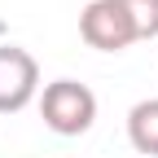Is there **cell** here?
Here are the masks:
<instances>
[{"mask_svg":"<svg viewBox=\"0 0 158 158\" xmlns=\"http://www.w3.org/2000/svg\"><path fill=\"white\" fill-rule=\"evenodd\" d=\"M40 114L44 127L57 136H84L97 123V92L79 79H53L40 92Z\"/></svg>","mask_w":158,"mask_h":158,"instance_id":"6da1fadb","label":"cell"},{"mask_svg":"<svg viewBox=\"0 0 158 158\" xmlns=\"http://www.w3.org/2000/svg\"><path fill=\"white\" fill-rule=\"evenodd\" d=\"M79 35L101 53H123L127 44H136V27L118 0H92L79 13Z\"/></svg>","mask_w":158,"mask_h":158,"instance_id":"7a4b0ae2","label":"cell"},{"mask_svg":"<svg viewBox=\"0 0 158 158\" xmlns=\"http://www.w3.org/2000/svg\"><path fill=\"white\" fill-rule=\"evenodd\" d=\"M35 92H40V62L18 44H0V114L27 110Z\"/></svg>","mask_w":158,"mask_h":158,"instance_id":"3957f363","label":"cell"},{"mask_svg":"<svg viewBox=\"0 0 158 158\" xmlns=\"http://www.w3.org/2000/svg\"><path fill=\"white\" fill-rule=\"evenodd\" d=\"M127 141L136 154L158 158V97H145L127 110Z\"/></svg>","mask_w":158,"mask_h":158,"instance_id":"277c9868","label":"cell"},{"mask_svg":"<svg viewBox=\"0 0 158 158\" xmlns=\"http://www.w3.org/2000/svg\"><path fill=\"white\" fill-rule=\"evenodd\" d=\"M127 9L132 27H136V40H154L158 35V0H118Z\"/></svg>","mask_w":158,"mask_h":158,"instance_id":"5b68a950","label":"cell"}]
</instances>
